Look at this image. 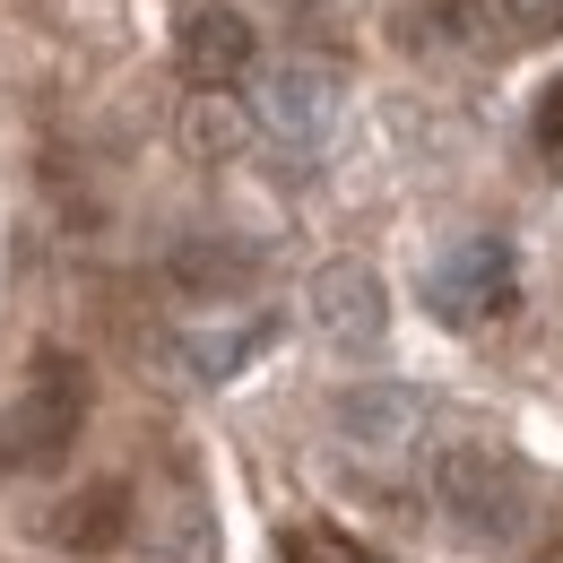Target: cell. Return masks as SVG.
Listing matches in <instances>:
<instances>
[{
  "label": "cell",
  "mask_w": 563,
  "mask_h": 563,
  "mask_svg": "<svg viewBox=\"0 0 563 563\" xmlns=\"http://www.w3.org/2000/svg\"><path fill=\"white\" fill-rule=\"evenodd\" d=\"M87 408H96L87 364H78L70 347H44L26 364L18 399L0 408V468H9V477H53L78 451V433H87Z\"/></svg>",
  "instance_id": "obj_1"
},
{
  "label": "cell",
  "mask_w": 563,
  "mask_h": 563,
  "mask_svg": "<svg viewBox=\"0 0 563 563\" xmlns=\"http://www.w3.org/2000/svg\"><path fill=\"white\" fill-rule=\"evenodd\" d=\"M433 503H442L468 538L511 547V538H529V520H538V477H529L520 451H503V442H451V451L433 460Z\"/></svg>",
  "instance_id": "obj_2"
},
{
  "label": "cell",
  "mask_w": 563,
  "mask_h": 563,
  "mask_svg": "<svg viewBox=\"0 0 563 563\" xmlns=\"http://www.w3.org/2000/svg\"><path fill=\"white\" fill-rule=\"evenodd\" d=\"M511 295H520V269H511V243L503 234H460L424 269V312L442 330H486V321L511 312Z\"/></svg>",
  "instance_id": "obj_3"
},
{
  "label": "cell",
  "mask_w": 563,
  "mask_h": 563,
  "mask_svg": "<svg viewBox=\"0 0 563 563\" xmlns=\"http://www.w3.org/2000/svg\"><path fill=\"white\" fill-rule=\"evenodd\" d=\"M261 62V35H252V18L234 9V0H200V9H183V26H174V70L191 96H234L243 78Z\"/></svg>",
  "instance_id": "obj_4"
},
{
  "label": "cell",
  "mask_w": 563,
  "mask_h": 563,
  "mask_svg": "<svg viewBox=\"0 0 563 563\" xmlns=\"http://www.w3.org/2000/svg\"><path fill=\"white\" fill-rule=\"evenodd\" d=\"M303 312H312V330L330 339V347H382V330H390V286L373 278L364 261H330V269H312L303 286Z\"/></svg>",
  "instance_id": "obj_5"
},
{
  "label": "cell",
  "mask_w": 563,
  "mask_h": 563,
  "mask_svg": "<svg viewBox=\"0 0 563 563\" xmlns=\"http://www.w3.org/2000/svg\"><path fill=\"white\" fill-rule=\"evenodd\" d=\"M252 122L261 131H278V140L312 147L330 122H339V70L330 62H278V70H261V96H252Z\"/></svg>",
  "instance_id": "obj_6"
},
{
  "label": "cell",
  "mask_w": 563,
  "mask_h": 563,
  "mask_svg": "<svg viewBox=\"0 0 563 563\" xmlns=\"http://www.w3.org/2000/svg\"><path fill=\"white\" fill-rule=\"evenodd\" d=\"M330 417H339V433H347L355 451L399 460V451L424 433V390H408V382H355V390H339Z\"/></svg>",
  "instance_id": "obj_7"
},
{
  "label": "cell",
  "mask_w": 563,
  "mask_h": 563,
  "mask_svg": "<svg viewBox=\"0 0 563 563\" xmlns=\"http://www.w3.org/2000/svg\"><path fill=\"white\" fill-rule=\"evenodd\" d=\"M131 538V486L104 477V486H78L62 511H53V547L62 555H113Z\"/></svg>",
  "instance_id": "obj_8"
},
{
  "label": "cell",
  "mask_w": 563,
  "mask_h": 563,
  "mask_svg": "<svg viewBox=\"0 0 563 563\" xmlns=\"http://www.w3.org/2000/svg\"><path fill=\"white\" fill-rule=\"evenodd\" d=\"M165 278L183 286V295H234V286L261 278V261H252L243 243H225V234H191V243H174Z\"/></svg>",
  "instance_id": "obj_9"
},
{
  "label": "cell",
  "mask_w": 563,
  "mask_h": 563,
  "mask_svg": "<svg viewBox=\"0 0 563 563\" xmlns=\"http://www.w3.org/2000/svg\"><path fill=\"white\" fill-rule=\"evenodd\" d=\"M243 140H252V113H243L234 96H191V104H183V147H191L200 165L243 156Z\"/></svg>",
  "instance_id": "obj_10"
},
{
  "label": "cell",
  "mask_w": 563,
  "mask_h": 563,
  "mask_svg": "<svg viewBox=\"0 0 563 563\" xmlns=\"http://www.w3.org/2000/svg\"><path fill=\"white\" fill-rule=\"evenodd\" d=\"M269 339H278V321H269V312H261V321H243V330H191V339H183V364H191L200 382H234V373L269 347Z\"/></svg>",
  "instance_id": "obj_11"
},
{
  "label": "cell",
  "mask_w": 563,
  "mask_h": 563,
  "mask_svg": "<svg viewBox=\"0 0 563 563\" xmlns=\"http://www.w3.org/2000/svg\"><path fill=\"white\" fill-rule=\"evenodd\" d=\"M408 18H417V26L433 18V35H442L451 53H486L494 44V0H417Z\"/></svg>",
  "instance_id": "obj_12"
},
{
  "label": "cell",
  "mask_w": 563,
  "mask_h": 563,
  "mask_svg": "<svg viewBox=\"0 0 563 563\" xmlns=\"http://www.w3.org/2000/svg\"><path fill=\"white\" fill-rule=\"evenodd\" d=\"M278 555H286V563H373L347 529H330V520H295V529L278 538Z\"/></svg>",
  "instance_id": "obj_13"
},
{
  "label": "cell",
  "mask_w": 563,
  "mask_h": 563,
  "mask_svg": "<svg viewBox=\"0 0 563 563\" xmlns=\"http://www.w3.org/2000/svg\"><path fill=\"white\" fill-rule=\"evenodd\" d=\"M156 563H209V520H200V503H174V529H156Z\"/></svg>",
  "instance_id": "obj_14"
},
{
  "label": "cell",
  "mask_w": 563,
  "mask_h": 563,
  "mask_svg": "<svg viewBox=\"0 0 563 563\" xmlns=\"http://www.w3.org/2000/svg\"><path fill=\"white\" fill-rule=\"evenodd\" d=\"M494 9H503V26H511V35H529V44L563 35V0H494Z\"/></svg>",
  "instance_id": "obj_15"
},
{
  "label": "cell",
  "mask_w": 563,
  "mask_h": 563,
  "mask_svg": "<svg viewBox=\"0 0 563 563\" xmlns=\"http://www.w3.org/2000/svg\"><path fill=\"white\" fill-rule=\"evenodd\" d=\"M538 147L563 156V87H547V104H538Z\"/></svg>",
  "instance_id": "obj_16"
},
{
  "label": "cell",
  "mask_w": 563,
  "mask_h": 563,
  "mask_svg": "<svg viewBox=\"0 0 563 563\" xmlns=\"http://www.w3.org/2000/svg\"><path fill=\"white\" fill-rule=\"evenodd\" d=\"M286 9H295V18H330L339 0H286Z\"/></svg>",
  "instance_id": "obj_17"
},
{
  "label": "cell",
  "mask_w": 563,
  "mask_h": 563,
  "mask_svg": "<svg viewBox=\"0 0 563 563\" xmlns=\"http://www.w3.org/2000/svg\"><path fill=\"white\" fill-rule=\"evenodd\" d=\"M191 9H200V0H191Z\"/></svg>",
  "instance_id": "obj_18"
}]
</instances>
